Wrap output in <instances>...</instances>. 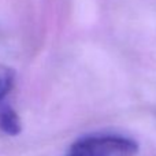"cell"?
<instances>
[{
    "label": "cell",
    "mask_w": 156,
    "mask_h": 156,
    "mask_svg": "<svg viewBox=\"0 0 156 156\" xmlns=\"http://www.w3.org/2000/svg\"><path fill=\"white\" fill-rule=\"evenodd\" d=\"M0 130L7 136H18L22 130L21 118L16 111L8 105L0 108Z\"/></svg>",
    "instance_id": "7a4b0ae2"
},
{
    "label": "cell",
    "mask_w": 156,
    "mask_h": 156,
    "mask_svg": "<svg viewBox=\"0 0 156 156\" xmlns=\"http://www.w3.org/2000/svg\"><path fill=\"white\" fill-rule=\"evenodd\" d=\"M138 145L123 136H88L76 141L66 156H134Z\"/></svg>",
    "instance_id": "6da1fadb"
},
{
    "label": "cell",
    "mask_w": 156,
    "mask_h": 156,
    "mask_svg": "<svg viewBox=\"0 0 156 156\" xmlns=\"http://www.w3.org/2000/svg\"><path fill=\"white\" fill-rule=\"evenodd\" d=\"M15 71L11 67L0 65V100H3L14 86Z\"/></svg>",
    "instance_id": "3957f363"
}]
</instances>
